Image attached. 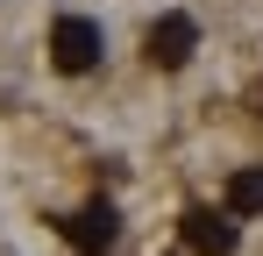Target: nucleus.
<instances>
[{
	"label": "nucleus",
	"mask_w": 263,
	"mask_h": 256,
	"mask_svg": "<svg viewBox=\"0 0 263 256\" xmlns=\"http://www.w3.org/2000/svg\"><path fill=\"white\" fill-rule=\"evenodd\" d=\"M100 50H107V36H100V22L92 14H57V29H50V64L57 71H92L100 64Z\"/></svg>",
	"instance_id": "obj_1"
},
{
	"label": "nucleus",
	"mask_w": 263,
	"mask_h": 256,
	"mask_svg": "<svg viewBox=\"0 0 263 256\" xmlns=\"http://www.w3.org/2000/svg\"><path fill=\"white\" fill-rule=\"evenodd\" d=\"M192 50H199V22H192V14H157V22H149V36H142L149 71H185V64H192Z\"/></svg>",
	"instance_id": "obj_2"
},
{
	"label": "nucleus",
	"mask_w": 263,
	"mask_h": 256,
	"mask_svg": "<svg viewBox=\"0 0 263 256\" xmlns=\"http://www.w3.org/2000/svg\"><path fill=\"white\" fill-rule=\"evenodd\" d=\"M235 242H242V235H235V213L228 207H185V249L192 256H235Z\"/></svg>",
	"instance_id": "obj_3"
},
{
	"label": "nucleus",
	"mask_w": 263,
	"mask_h": 256,
	"mask_svg": "<svg viewBox=\"0 0 263 256\" xmlns=\"http://www.w3.org/2000/svg\"><path fill=\"white\" fill-rule=\"evenodd\" d=\"M64 235H71V242H79L86 256H100L107 242H114V235H121V221H114V207H107V199H92V207H79L71 221H64Z\"/></svg>",
	"instance_id": "obj_4"
},
{
	"label": "nucleus",
	"mask_w": 263,
	"mask_h": 256,
	"mask_svg": "<svg viewBox=\"0 0 263 256\" xmlns=\"http://www.w3.org/2000/svg\"><path fill=\"white\" fill-rule=\"evenodd\" d=\"M228 213L242 221V213H263V171H235L228 178Z\"/></svg>",
	"instance_id": "obj_5"
},
{
	"label": "nucleus",
	"mask_w": 263,
	"mask_h": 256,
	"mask_svg": "<svg viewBox=\"0 0 263 256\" xmlns=\"http://www.w3.org/2000/svg\"><path fill=\"white\" fill-rule=\"evenodd\" d=\"M249 107H256V114H263V79H256V85H249Z\"/></svg>",
	"instance_id": "obj_6"
}]
</instances>
